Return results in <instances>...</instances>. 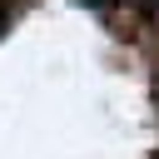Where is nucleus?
I'll use <instances>...</instances> for the list:
<instances>
[{
    "mask_svg": "<svg viewBox=\"0 0 159 159\" xmlns=\"http://www.w3.org/2000/svg\"><path fill=\"white\" fill-rule=\"evenodd\" d=\"M10 20H15V5H10V0H0V35L10 30Z\"/></svg>",
    "mask_w": 159,
    "mask_h": 159,
    "instance_id": "f257e3e1",
    "label": "nucleus"
},
{
    "mask_svg": "<svg viewBox=\"0 0 159 159\" xmlns=\"http://www.w3.org/2000/svg\"><path fill=\"white\" fill-rule=\"evenodd\" d=\"M89 5H104V0H89Z\"/></svg>",
    "mask_w": 159,
    "mask_h": 159,
    "instance_id": "f03ea898",
    "label": "nucleus"
}]
</instances>
